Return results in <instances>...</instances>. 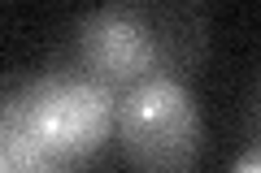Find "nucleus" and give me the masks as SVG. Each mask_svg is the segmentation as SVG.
<instances>
[{
  "label": "nucleus",
  "mask_w": 261,
  "mask_h": 173,
  "mask_svg": "<svg viewBox=\"0 0 261 173\" xmlns=\"http://www.w3.org/2000/svg\"><path fill=\"white\" fill-rule=\"evenodd\" d=\"M118 143L135 173H192L205 147V121L178 78L148 74L118 100Z\"/></svg>",
  "instance_id": "f257e3e1"
},
{
  "label": "nucleus",
  "mask_w": 261,
  "mask_h": 173,
  "mask_svg": "<svg viewBox=\"0 0 261 173\" xmlns=\"http://www.w3.org/2000/svg\"><path fill=\"white\" fill-rule=\"evenodd\" d=\"M31 109L35 134L57 160H83L109 139L113 130V91L92 78H70V74H44L18 87Z\"/></svg>",
  "instance_id": "f03ea898"
},
{
  "label": "nucleus",
  "mask_w": 261,
  "mask_h": 173,
  "mask_svg": "<svg viewBox=\"0 0 261 173\" xmlns=\"http://www.w3.org/2000/svg\"><path fill=\"white\" fill-rule=\"evenodd\" d=\"M79 56L92 82L118 91V87H135L148 78L157 61V44L148 35V22L135 9L105 5L79 18Z\"/></svg>",
  "instance_id": "7ed1b4c3"
},
{
  "label": "nucleus",
  "mask_w": 261,
  "mask_h": 173,
  "mask_svg": "<svg viewBox=\"0 0 261 173\" xmlns=\"http://www.w3.org/2000/svg\"><path fill=\"white\" fill-rule=\"evenodd\" d=\"M9 173H65V160H31V164H9Z\"/></svg>",
  "instance_id": "20e7f679"
},
{
  "label": "nucleus",
  "mask_w": 261,
  "mask_h": 173,
  "mask_svg": "<svg viewBox=\"0 0 261 173\" xmlns=\"http://www.w3.org/2000/svg\"><path fill=\"white\" fill-rule=\"evenodd\" d=\"M231 173H261V156H257V147H248V152H244L240 160L231 164Z\"/></svg>",
  "instance_id": "39448f33"
},
{
  "label": "nucleus",
  "mask_w": 261,
  "mask_h": 173,
  "mask_svg": "<svg viewBox=\"0 0 261 173\" xmlns=\"http://www.w3.org/2000/svg\"><path fill=\"white\" fill-rule=\"evenodd\" d=\"M0 173H9V160H5V152H0Z\"/></svg>",
  "instance_id": "423d86ee"
}]
</instances>
